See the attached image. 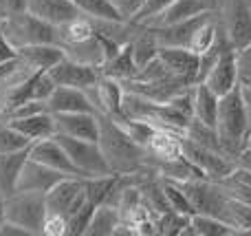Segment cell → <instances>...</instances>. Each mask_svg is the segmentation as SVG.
Segmentation results:
<instances>
[{
  "label": "cell",
  "mask_w": 251,
  "mask_h": 236,
  "mask_svg": "<svg viewBox=\"0 0 251 236\" xmlns=\"http://www.w3.org/2000/svg\"><path fill=\"white\" fill-rule=\"evenodd\" d=\"M205 86H209L218 97L227 95L229 91H234L238 84V69H236V49L225 51L216 62L212 64V69L205 73V78L201 79Z\"/></svg>",
  "instance_id": "13"
},
{
  "label": "cell",
  "mask_w": 251,
  "mask_h": 236,
  "mask_svg": "<svg viewBox=\"0 0 251 236\" xmlns=\"http://www.w3.org/2000/svg\"><path fill=\"white\" fill-rule=\"evenodd\" d=\"M42 234H44V236H66V216L53 214V212H47Z\"/></svg>",
  "instance_id": "40"
},
{
  "label": "cell",
  "mask_w": 251,
  "mask_h": 236,
  "mask_svg": "<svg viewBox=\"0 0 251 236\" xmlns=\"http://www.w3.org/2000/svg\"><path fill=\"white\" fill-rule=\"evenodd\" d=\"M9 13L13 11H26V0H7Z\"/></svg>",
  "instance_id": "45"
},
{
  "label": "cell",
  "mask_w": 251,
  "mask_h": 236,
  "mask_svg": "<svg viewBox=\"0 0 251 236\" xmlns=\"http://www.w3.org/2000/svg\"><path fill=\"white\" fill-rule=\"evenodd\" d=\"M101 75H108L113 79H119V82H128V79H134L139 73V66L134 64L132 53H130V47L126 44L122 47V51L117 53L115 57H110L100 71Z\"/></svg>",
  "instance_id": "28"
},
{
  "label": "cell",
  "mask_w": 251,
  "mask_h": 236,
  "mask_svg": "<svg viewBox=\"0 0 251 236\" xmlns=\"http://www.w3.org/2000/svg\"><path fill=\"white\" fill-rule=\"evenodd\" d=\"M97 206H93L91 201L86 203L84 208H79L75 214H71L66 219V236H86V230H88V223L93 219V212H95Z\"/></svg>",
  "instance_id": "36"
},
{
  "label": "cell",
  "mask_w": 251,
  "mask_h": 236,
  "mask_svg": "<svg viewBox=\"0 0 251 236\" xmlns=\"http://www.w3.org/2000/svg\"><path fill=\"white\" fill-rule=\"evenodd\" d=\"M159 57L174 78H183L192 84H199L201 55L187 47H159Z\"/></svg>",
  "instance_id": "10"
},
{
  "label": "cell",
  "mask_w": 251,
  "mask_h": 236,
  "mask_svg": "<svg viewBox=\"0 0 251 236\" xmlns=\"http://www.w3.org/2000/svg\"><path fill=\"white\" fill-rule=\"evenodd\" d=\"M26 11L53 26L79 16L75 0H26Z\"/></svg>",
  "instance_id": "16"
},
{
  "label": "cell",
  "mask_w": 251,
  "mask_h": 236,
  "mask_svg": "<svg viewBox=\"0 0 251 236\" xmlns=\"http://www.w3.org/2000/svg\"><path fill=\"white\" fill-rule=\"evenodd\" d=\"M0 31L16 51L25 47H33V44L55 42V26L40 20L38 16L29 11H13L0 18Z\"/></svg>",
  "instance_id": "3"
},
{
  "label": "cell",
  "mask_w": 251,
  "mask_h": 236,
  "mask_svg": "<svg viewBox=\"0 0 251 236\" xmlns=\"http://www.w3.org/2000/svg\"><path fill=\"white\" fill-rule=\"evenodd\" d=\"M4 214L7 221L22 225L31 236L42 234L44 219H47V194L16 190L4 201Z\"/></svg>",
  "instance_id": "4"
},
{
  "label": "cell",
  "mask_w": 251,
  "mask_h": 236,
  "mask_svg": "<svg viewBox=\"0 0 251 236\" xmlns=\"http://www.w3.org/2000/svg\"><path fill=\"white\" fill-rule=\"evenodd\" d=\"M216 132L227 157H231L236 161V155L245 148L247 137L251 135V117L240 86H236L234 91L223 95L221 102H218Z\"/></svg>",
  "instance_id": "2"
},
{
  "label": "cell",
  "mask_w": 251,
  "mask_h": 236,
  "mask_svg": "<svg viewBox=\"0 0 251 236\" xmlns=\"http://www.w3.org/2000/svg\"><path fill=\"white\" fill-rule=\"evenodd\" d=\"M218 102H221V97H218L209 86H205L203 82L194 84V119L216 128Z\"/></svg>",
  "instance_id": "22"
},
{
  "label": "cell",
  "mask_w": 251,
  "mask_h": 236,
  "mask_svg": "<svg viewBox=\"0 0 251 236\" xmlns=\"http://www.w3.org/2000/svg\"><path fill=\"white\" fill-rule=\"evenodd\" d=\"M227 38L231 47L240 49L251 42V9L243 0H236L229 11V22H227Z\"/></svg>",
  "instance_id": "21"
},
{
  "label": "cell",
  "mask_w": 251,
  "mask_h": 236,
  "mask_svg": "<svg viewBox=\"0 0 251 236\" xmlns=\"http://www.w3.org/2000/svg\"><path fill=\"white\" fill-rule=\"evenodd\" d=\"M181 153H183V157H185L190 163H194L207 179H214V181L225 179V177L236 168L234 159H229L227 155L218 153V150L205 148V146L187 139L185 135L181 137Z\"/></svg>",
  "instance_id": "6"
},
{
  "label": "cell",
  "mask_w": 251,
  "mask_h": 236,
  "mask_svg": "<svg viewBox=\"0 0 251 236\" xmlns=\"http://www.w3.org/2000/svg\"><path fill=\"white\" fill-rule=\"evenodd\" d=\"M110 2H113V7L117 9L124 20H134V16L139 13V9L143 7L146 0H110Z\"/></svg>",
  "instance_id": "41"
},
{
  "label": "cell",
  "mask_w": 251,
  "mask_h": 236,
  "mask_svg": "<svg viewBox=\"0 0 251 236\" xmlns=\"http://www.w3.org/2000/svg\"><path fill=\"white\" fill-rule=\"evenodd\" d=\"M4 201H7V197H4V192L0 190V225L7 221V214H4Z\"/></svg>",
  "instance_id": "46"
},
{
  "label": "cell",
  "mask_w": 251,
  "mask_h": 236,
  "mask_svg": "<svg viewBox=\"0 0 251 236\" xmlns=\"http://www.w3.org/2000/svg\"><path fill=\"white\" fill-rule=\"evenodd\" d=\"M172 2L174 0H146L143 7L139 9V13L134 16L132 22H139V25H150V22L154 20V18H159Z\"/></svg>",
  "instance_id": "37"
},
{
  "label": "cell",
  "mask_w": 251,
  "mask_h": 236,
  "mask_svg": "<svg viewBox=\"0 0 251 236\" xmlns=\"http://www.w3.org/2000/svg\"><path fill=\"white\" fill-rule=\"evenodd\" d=\"M53 119L60 135L100 141V113H55Z\"/></svg>",
  "instance_id": "12"
},
{
  "label": "cell",
  "mask_w": 251,
  "mask_h": 236,
  "mask_svg": "<svg viewBox=\"0 0 251 236\" xmlns=\"http://www.w3.org/2000/svg\"><path fill=\"white\" fill-rule=\"evenodd\" d=\"M88 102L93 104V108L101 115H119L124 106V86L119 79H113L108 75H101L97 78V82L93 86L84 88Z\"/></svg>",
  "instance_id": "8"
},
{
  "label": "cell",
  "mask_w": 251,
  "mask_h": 236,
  "mask_svg": "<svg viewBox=\"0 0 251 236\" xmlns=\"http://www.w3.org/2000/svg\"><path fill=\"white\" fill-rule=\"evenodd\" d=\"M161 181H163V194H165V201H168L170 210H176V212H181V214H190V216L194 214L190 199L183 192L181 185L172 179H163V177H161Z\"/></svg>",
  "instance_id": "34"
},
{
  "label": "cell",
  "mask_w": 251,
  "mask_h": 236,
  "mask_svg": "<svg viewBox=\"0 0 251 236\" xmlns=\"http://www.w3.org/2000/svg\"><path fill=\"white\" fill-rule=\"evenodd\" d=\"M57 141L64 146V150L69 153L71 161L75 163L79 172L84 177H110L115 175L113 168L108 166L104 153H101L100 141H88V139H77V137L60 135L55 132Z\"/></svg>",
  "instance_id": "5"
},
{
  "label": "cell",
  "mask_w": 251,
  "mask_h": 236,
  "mask_svg": "<svg viewBox=\"0 0 251 236\" xmlns=\"http://www.w3.org/2000/svg\"><path fill=\"white\" fill-rule=\"evenodd\" d=\"M236 69H238V84H251V42L236 49Z\"/></svg>",
  "instance_id": "39"
},
{
  "label": "cell",
  "mask_w": 251,
  "mask_h": 236,
  "mask_svg": "<svg viewBox=\"0 0 251 236\" xmlns=\"http://www.w3.org/2000/svg\"><path fill=\"white\" fill-rule=\"evenodd\" d=\"M209 18H214V13L209 11V9H205L203 13L190 18V20H183V22L168 25V26H152V29H154L159 47H187L190 49V42H192V38H194V33Z\"/></svg>",
  "instance_id": "11"
},
{
  "label": "cell",
  "mask_w": 251,
  "mask_h": 236,
  "mask_svg": "<svg viewBox=\"0 0 251 236\" xmlns=\"http://www.w3.org/2000/svg\"><path fill=\"white\" fill-rule=\"evenodd\" d=\"M26 157H29V148L20 150V153L0 155V190L4 192V197L16 192L18 177H20V170L25 166Z\"/></svg>",
  "instance_id": "26"
},
{
  "label": "cell",
  "mask_w": 251,
  "mask_h": 236,
  "mask_svg": "<svg viewBox=\"0 0 251 236\" xmlns=\"http://www.w3.org/2000/svg\"><path fill=\"white\" fill-rule=\"evenodd\" d=\"M22 57L33 66L35 71H49L53 64L64 57V51H62L60 44L55 42H49V44H33V47H25V49H18Z\"/></svg>",
  "instance_id": "24"
},
{
  "label": "cell",
  "mask_w": 251,
  "mask_h": 236,
  "mask_svg": "<svg viewBox=\"0 0 251 236\" xmlns=\"http://www.w3.org/2000/svg\"><path fill=\"white\" fill-rule=\"evenodd\" d=\"M93 33H95V29H93L91 20L79 13L77 18H71V20H66V22H62V25L55 26V44L66 47V44L82 42V40L91 38Z\"/></svg>",
  "instance_id": "27"
},
{
  "label": "cell",
  "mask_w": 251,
  "mask_h": 236,
  "mask_svg": "<svg viewBox=\"0 0 251 236\" xmlns=\"http://www.w3.org/2000/svg\"><path fill=\"white\" fill-rule=\"evenodd\" d=\"M227 221L236 230V234H251V203H243L229 197V212Z\"/></svg>",
  "instance_id": "33"
},
{
  "label": "cell",
  "mask_w": 251,
  "mask_h": 236,
  "mask_svg": "<svg viewBox=\"0 0 251 236\" xmlns=\"http://www.w3.org/2000/svg\"><path fill=\"white\" fill-rule=\"evenodd\" d=\"M190 225L194 236H234L236 234V230L229 223L209 214H192Z\"/></svg>",
  "instance_id": "30"
},
{
  "label": "cell",
  "mask_w": 251,
  "mask_h": 236,
  "mask_svg": "<svg viewBox=\"0 0 251 236\" xmlns=\"http://www.w3.org/2000/svg\"><path fill=\"white\" fill-rule=\"evenodd\" d=\"M122 223V212L113 203H101L95 208L93 219L88 223L86 236H115V230Z\"/></svg>",
  "instance_id": "25"
},
{
  "label": "cell",
  "mask_w": 251,
  "mask_h": 236,
  "mask_svg": "<svg viewBox=\"0 0 251 236\" xmlns=\"http://www.w3.org/2000/svg\"><path fill=\"white\" fill-rule=\"evenodd\" d=\"M47 73L51 75V79L57 86H73V88H82V91L93 86V84L97 82V78H100V71L97 69L79 64V62H73V60H69V57H62Z\"/></svg>",
  "instance_id": "14"
},
{
  "label": "cell",
  "mask_w": 251,
  "mask_h": 236,
  "mask_svg": "<svg viewBox=\"0 0 251 236\" xmlns=\"http://www.w3.org/2000/svg\"><path fill=\"white\" fill-rule=\"evenodd\" d=\"M205 11V2L203 0H174L159 18L150 22L148 26H168V25H176V22L190 20V18L199 16Z\"/></svg>",
  "instance_id": "23"
},
{
  "label": "cell",
  "mask_w": 251,
  "mask_h": 236,
  "mask_svg": "<svg viewBox=\"0 0 251 236\" xmlns=\"http://www.w3.org/2000/svg\"><path fill=\"white\" fill-rule=\"evenodd\" d=\"M221 188L229 194L231 199H238L243 203H251V170L236 166L225 179L218 181Z\"/></svg>",
  "instance_id": "29"
},
{
  "label": "cell",
  "mask_w": 251,
  "mask_h": 236,
  "mask_svg": "<svg viewBox=\"0 0 251 236\" xmlns=\"http://www.w3.org/2000/svg\"><path fill=\"white\" fill-rule=\"evenodd\" d=\"M181 137L178 132L165 131V128H154L152 137L148 139L146 150L150 155V163L152 161H168V159L181 157Z\"/></svg>",
  "instance_id": "20"
},
{
  "label": "cell",
  "mask_w": 251,
  "mask_h": 236,
  "mask_svg": "<svg viewBox=\"0 0 251 236\" xmlns=\"http://www.w3.org/2000/svg\"><path fill=\"white\" fill-rule=\"evenodd\" d=\"M62 179H66L64 172L53 170V168L44 166L40 161H33V159L26 157L25 166L20 170V177H18V185L16 190H29V192H44L47 194L53 185H57Z\"/></svg>",
  "instance_id": "15"
},
{
  "label": "cell",
  "mask_w": 251,
  "mask_h": 236,
  "mask_svg": "<svg viewBox=\"0 0 251 236\" xmlns=\"http://www.w3.org/2000/svg\"><path fill=\"white\" fill-rule=\"evenodd\" d=\"M190 214H181L176 210H165L156 214V230L163 236H181L183 230L190 225Z\"/></svg>",
  "instance_id": "31"
},
{
  "label": "cell",
  "mask_w": 251,
  "mask_h": 236,
  "mask_svg": "<svg viewBox=\"0 0 251 236\" xmlns=\"http://www.w3.org/2000/svg\"><path fill=\"white\" fill-rule=\"evenodd\" d=\"M47 104L53 115L55 113H82V110L97 113L93 108V104L88 102L86 93L82 88H73V86H55V91L51 93Z\"/></svg>",
  "instance_id": "18"
},
{
  "label": "cell",
  "mask_w": 251,
  "mask_h": 236,
  "mask_svg": "<svg viewBox=\"0 0 251 236\" xmlns=\"http://www.w3.org/2000/svg\"><path fill=\"white\" fill-rule=\"evenodd\" d=\"M29 159L40 161L44 166L53 168V170L64 172L66 177H84L82 172L75 168V163L71 161L69 153L64 150V146L57 141V137H47V139H38L29 146Z\"/></svg>",
  "instance_id": "9"
},
{
  "label": "cell",
  "mask_w": 251,
  "mask_h": 236,
  "mask_svg": "<svg viewBox=\"0 0 251 236\" xmlns=\"http://www.w3.org/2000/svg\"><path fill=\"white\" fill-rule=\"evenodd\" d=\"M100 146L115 175H134L150 166V155L115 122L100 113Z\"/></svg>",
  "instance_id": "1"
},
{
  "label": "cell",
  "mask_w": 251,
  "mask_h": 236,
  "mask_svg": "<svg viewBox=\"0 0 251 236\" xmlns=\"http://www.w3.org/2000/svg\"><path fill=\"white\" fill-rule=\"evenodd\" d=\"M236 166L245 168V170H251V148L249 146H245V148L236 155Z\"/></svg>",
  "instance_id": "44"
},
{
  "label": "cell",
  "mask_w": 251,
  "mask_h": 236,
  "mask_svg": "<svg viewBox=\"0 0 251 236\" xmlns=\"http://www.w3.org/2000/svg\"><path fill=\"white\" fill-rule=\"evenodd\" d=\"M0 236H31V234L26 232L22 225L11 223V221H4V223L0 225Z\"/></svg>",
  "instance_id": "42"
},
{
  "label": "cell",
  "mask_w": 251,
  "mask_h": 236,
  "mask_svg": "<svg viewBox=\"0 0 251 236\" xmlns=\"http://www.w3.org/2000/svg\"><path fill=\"white\" fill-rule=\"evenodd\" d=\"M165 78H170V71L165 69V64L161 62L159 53H156L154 60H150L146 66L139 69L134 79H137V82H159V79H165Z\"/></svg>",
  "instance_id": "38"
},
{
  "label": "cell",
  "mask_w": 251,
  "mask_h": 236,
  "mask_svg": "<svg viewBox=\"0 0 251 236\" xmlns=\"http://www.w3.org/2000/svg\"><path fill=\"white\" fill-rule=\"evenodd\" d=\"M16 55H18V51L11 47V42H9V40L2 35V31H0V64L11 60V57H16Z\"/></svg>",
  "instance_id": "43"
},
{
  "label": "cell",
  "mask_w": 251,
  "mask_h": 236,
  "mask_svg": "<svg viewBox=\"0 0 251 236\" xmlns=\"http://www.w3.org/2000/svg\"><path fill=\"white\" fill-rule=\"evenodd\" d=\"M62 51H64V57L79 62V64L93 66L97 71H101V66L106 64V49L97 33H93L91 38L82 40V42L66 44V47H62Z\"/></svg>",
  "instance_id": "17"
},
{
  "label": "cell",
  "mask_w": 251,
  "mask_h": 236,
  "mask_svg": "<svg viewBox=\"0 0 251 236\" xmlns=\"http://www.w3.org/2000/svg\"><path fill=\"white\" fill-rule=\"evenodd\" d=\"M9 13V7H7V0H0V18H4Z\"/></svg>",
  "instance_id": "47"
},
{
  "label": "cell",
  "mask_w": 251,
  "mask_h": 236,
  "mask_svg": "<svg viewBox=\"0 0 251 236\" xmlns=\"http://www.w3.org/2000/svg\"><path fill=\"white\" fill-rule=\"evenodd\" d=\"M79 13L86 18H101V20H124L110 0H75Z\"/></svg>",
  "instance_id": "32"
},
{
  "label": "cell",
  "mask_w": 251,
  "mask_h": 236,
  "mask_svg": "<svg viewBox=\"0 0 251 236\" xmlns=\"http://www.w3.org/2000/svg\"><path fill=\"white\" fill-rule=\"evenodd\" d=\"M86 177H66L57 185H53L47 192V212L62 214L69 219L71 214L84 208L88 203L86 190H84Z\"/></svg>",
  "instance_id": "7"
},
{
  "label": "cell",
  "mask_w": 251,
  "mask_h": 236,
  "mask_svg": "<svg viewBox=\"0 0 251 236\" xmlns=\"http://www.w3.org/2000/svg\"><path fill=\"white\" fill-rule=\"evenodd\" d=\"M7 124H11L18 132L26 137V139L33 144L38 139H47V137H53L57 132L55 128V119H53V113H38V115H29V117H9L4 119Z\"/></svg>",
  "instance_id": "19"
},
{
  "label": "cell",
  "mask_w": 251,
  "mask_h": 236,
  "mask_svg": "<svg viewBox=\"0 0 251 236\" xmlns=\"http://www.w3.org/2000/svg\"><path fill=\"white\" fill-rule=\"evenodd\" d=\"M29 146H31V141L22 132H18L11 124L0 122V155L20 153V150H26Z\"/></svg>",
  "instance_id": "35"
}]
</instances>
